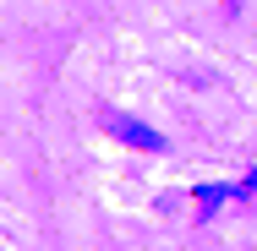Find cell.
<instances>
[{
  "instance_id": "cell-1",
  "label": "cell",
  "mask_w": 257,
  "mask_h": 251,
  "mask_svg": "<svg viewBox=\"0 0 257 251\" xmlns=\"http://www.w3.org/2000/svg\"><path fill=\"white\" fill-rule=\"evenodd\" d=\"M104 126H109V137H120L126 148H143V153H164V137H159L154 126L132 120V115H104Z\"/></svg>"
},
{
  "instance_id": "cell-2",
  "label": "cell",
  "mask_w": 257,
  "mask_h": 251,
  "mask_svg": "<svg viewBox=\"0 0 257 251\" xmlns=\"http://www.w3.org/2000/svg\"><path fill=\"white\" fill-rule=\"evenodd\" d=\"M241 197V186H224V180H208V186H197V218H213V207L219 202Z\"/></svg>"
},
{
  "instance_id": "cell-3",
  "label": "cell",
  "mask_w": 257,
  "mask_h": 251,
  "mask_svg": "<svg viewBox=\"0 0 257 251\" xmlns=\"http://www.w3.org/2000/svg\"><path fill=\"white\" fill-rule=\"evenodd\" d=\"M257 191V175H246V180H241V197H252Z\"/></svg>"
}]
</instances>
